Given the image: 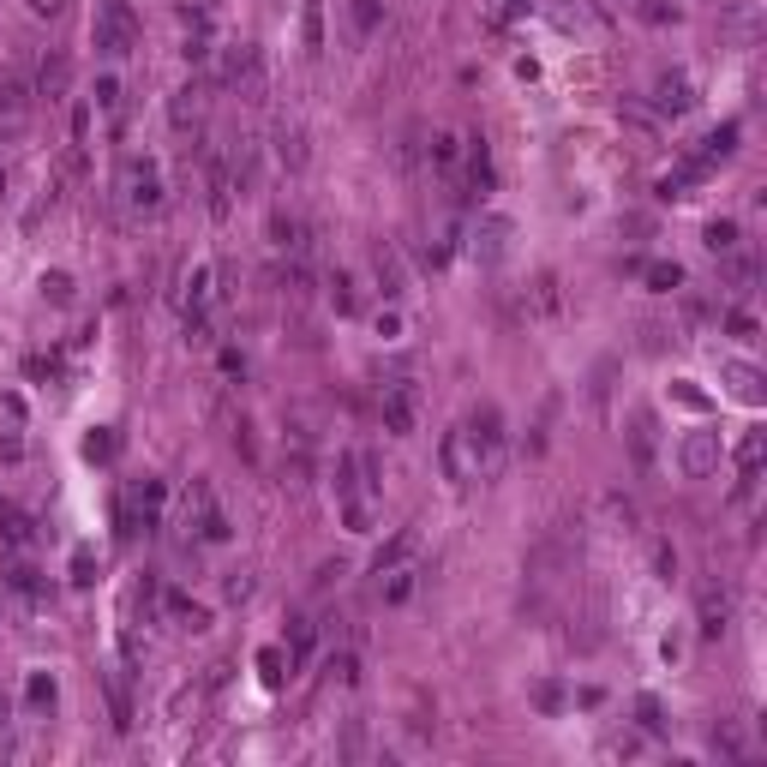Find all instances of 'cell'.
Listing matches in <instances>:
<instances>
[{
    "label": "cell",
    "mask_w": 767,
    "mask_h": 767,
    "mask_svg": "<svg viewBox=\"0 0 767 767\" xmlns=\"http://www.w3.org/2000/svg\"><path fill=\"white\" fill-rule=\"evenodd\" d=\"M462 432H468V444H474V474L480 480H498V468H504V414L486 402V408H474L468 420H462Z\"/></svg>",
    "instance_id": "obj_1"
},
{
    "label": "cell",
    "mask_w": 767,
    "mask_h": 767,
    "mask_svg": "<svg viewBox=\"0 0 767 767\" xmlns=\"http://www.w3.org/2000/svg\"><path fill=\"white\" fill-rule=\"evenodd\" d=\"M90 42H96V54L126 60V54L138 48V18H132V6H126V0H102L96 18H90Z\"/></svg>",
    "instance_id": "obj_2"
},
{
    "label": "cell",
    "mask_w": 767,
    "mask_h": 767,
    "mask_svg": "<svg viewBox=\"0 0 767 767\" xmlns=\"http://www.w3.org/2000/svg\"><path fill=\"white\" fill-rule=\"evenodd\" d=\"M120 204L132 216H156L162 210V174H156L150 156H126L120 162Z\"/></svg>",
    "instance_id": "obj_3"
},
{
    "label": "cell",
    "mask_w": 767,
    "mask_h": 767,
    "mask_svg": "<svg viewBox=\"0 0 767 767\" xmlns=\"http://www.w3.org/2000/svg\"><path fill=\"white\" fill-rule=\"evenodd\" d=\"M378 414H384V432L408 438V432H414V420H420V390H414L408 378H390V384L378 390Z\"/></svg>",
    "instance_id": "obj_4"
},
{
    "label": "cell",
    "mask_w": 767,
    "mask_h": 767,
    "mask_svg": "<svg viewBox=\"0 0 767 767\" xmlns=\"http://www.w3.org/2000/svg\"><path fill=\"white\" fill-rule=\"evenodd\" d=\"M222 84H228V90H240L246 102L264 90V66H258V48H252V42L228 48V60H222Z\"/></svg>",
    "instance_id": "obj_5"
},
{
    "label": "cell",
    "mask_w": 767,
    "mask_h": 767,
    "mask_svg": "<svg viewBox=\"0 0 767 767\" xmlns=\"http://www.w3.org/2000/svg\"><path fill=\"white\" fill-rule=\"evenodd\" d=\"M510 234H516V228H510V216H480V222H474V234H468V246H474V258H480V264H498V258L510 252Z\"/></svg>",
    "instance_id": "obj_6"
},
{
    "label": "cell",
    "mask_w": 767,
    "mask_h": 767,
    "mask_svg": "<svg viewBox=\"0 0 767 767\" xmlns=\"http://www.w3.org/2000/svg\"><path fill=\"white\" fill-rule=\"evenodd\" d=\"M678 462H684V474H690V480H708V474L720 468V432H708V426H702V432H690V438H684V450H678Z\"/></svg>",
    "instance_id": "obj_7"
},
{
    "label": "cell",
    "mask_w": 767,
    "mask_h": 767,
    "mask_svg": "<svg viewBox=\"0 0 767 767\" xmlns=\"http://www.w3.org/2000/svg\"><path fill=\"white\" fill-rule=\"evenodd\" d=\"M438 456H444V480H450V486H474V480H480V474H474V444H468V432H462V426H456V432H444Z\"/></svg>",
    "instance_id": "obj_8"
},
{
    "label": "cell",
    "mask_w": 767,
    "mask_h": 767,
    "mask_svg": "<svg viewBox=\"0 0 767 767\" xmlns=\"http://www.w3.org/2000/svg\"><path fill=\"white\" fill-rule=\"evenodd\" d=\"M720 384H726L738 402H750V408H762V396H767V378L750 366V360H720Z\"/></svg>",
    "instance_id": "obj_9"
},
{
    "label": "cell",
    "mask_w": 767,
    "mask_h": 767,
    "mask_svg": "<svg viewBox=\"0 0 767 767\" xmlns=\"http://www.w3.org/2000/svg\"><path fill=\"white\" fill-rule=\"evenodd\" d=\"M66 84H72V60H66L60 48H48V54L36 60V84H30V90H36L42 102H60V96H66Z\"/></svg>",
    "instance_id": "obj_10"
},
{
    "label": "cell",
    "mask_w": 767,
    "mask_h": 767,
    "mask_svg": "<svg viewBox=\"0 0 767 767\" xmlns=\"http://www.w3.org/2000/svg\"><path fill=\"white\" fill-rule=\"evenodd\" d=\"M696 612H702V636H726V630H732V594H726L720 582H702Z\"/></svg>",
    "instance_id": "obj_11"
},
{
    "label": "cell",
    "mask_w": 767,
    "mask_h": 767,
    "mask_svg": "<svg viewBox=\"0 0 767 767\" xmlns=\"http://www.w3.org/2000/svg\"><path fill=\"white\" fill-rule=\"evenodd\" d=\"M654 108H660V120H666V114H690V108H696L690 78H684V72H660V84H654Z\"/></svg>",
    "instance_id": "obj_12"
},
{
    "label": "cell",
    "mask_w": 767,
    "mask_h": 767,
    "mask_svg": "<svg viewBox=\"0 0 767 767\" xmlns=\"http://www.w3.org/2000/svg\"><path fill=\"white\" fill-rule=\"evenodd\" d=\"M558 312H564V282L552 270H540L528 282V318H558Z\"/></svg>",
    "instance_id": "obj_13"
},
{
    "label": "cell",
    "mask_w": 767,
    "mask_h": 767,
    "mask_svg": "<svg viewBox=\"0 0 767 767\" xmlns=\"http://www.w3.org/2000/svg\"><path fill=\"white\" fill-rule=\"evenodd\" d=\"M270 246L288 252V258H306V222L288 216V210H270Z\"/></svg>",
    "instance_id": "obj_14"
},
{
    "label": "cell",
    "mask_w": 767,
    "mask_h": 767,
    "mask_svg": "<svg viewBox=\"0 0 767 767\" xmlns=\"http://www.w3.org/2000/svg\"><path fill=\"white\" fill-rule=\"evenodd\" d=\"M372 270H378L384 300H402V294H408V270H402V252H396V246H378V252H372Z\"/></svg>",
    "instance_id": "obj_15"
},
{
    "label": "cell",
    "mask_w": 767,
    "mask_h": 767,
    "mask_svg": "<svg viewBox=\"0 0 767 767\" xmlns=\"http://www.w3.org/2000/svg\"><path fill=\"white\" fill-rule=\"evenodd\" d=\"M168 120H174V132H192V126L204 120V90H198V84L174 90V102H168Z\"/></svg>",
    "instance_id": "obj_16"
},
{
    "label": "cell",
    "mask_w": 767,
    "mask_h": 767,
    "mask_svg": "<svg viewBox=\"0 0 767 767\" xmlns=\"http://www.w3.org/2000/svg\"><path fill=\"white\" fill-rule=\"evenodd\" d=\"M618 120H624L636 138H660V108H648L642 96H624V102H618Z\"/></svg>",
    "instance_id": "obj_17"
},
{
    "label": "cell",
    "mask_w": 767,
    "mask_h": 767,
    "mask_svg": "<svg viewBox=\"0 0 767 767\" xmlns=\"http://www.w3.org/2000/svg\"><path fill=\"white\" fill-rule=\"evenodd\" d=\"M600 516L612 522V534H636V528H642V510H636V498H624V492H606V498H600Z\"/></svg>",
    "instance_id": "obj_18"
},
{
    "label": "cell",
    "mask_w": 767,
    "mask_h": 767,
    "mask_svg": "<svg viewBox=\"0 0 767 767\" xmlns=\"http://www.w3.org/2000/svg\"><path fill=\"white\" fill-rule=\"evenodd\" d=\"M654 432H660L654 414L636 408V414H630V450H636V468H654Z\"/></svg>",
    "instance_id": "obj_19"
},
{
    "label": "cell",
    "mask_w": 767,
    "mask_h": 767,
    "mask_svg": "<svg viewBox=\"0 0 767 767\" xmlns=\"http://www.w3.org/2000/svg\"><path fill=\"white\" fill-rule=\"evenodd\" d=\"M426 162H432L438 174H456V162H462V138H456V132H432V138H426Z\"/></svg>",
    "instance_id": "obj_20"
},
{
    "label": "cell",
    "mask_w": 767,
    "mask_h": 767,
    "mask_svg": "<svg viewBox=\"0 0 767 767\" xmlns=\"http://www.w3.org/2000/svg\"><path fill=\"white\" fill-rule=\"evenodd\" d=\"M414 546H420V534L414 528H402L390 546H378V558H372V576H384V570H396V564H408L414 558Z\"/></svg>",
    "instance_id": "obj_21"
},
{
    "label": "cell",
    "mask_w": 767,
    "mask_h": 767,
    "mask_svg": "<svg viewBox=\"0 0 767 767\" xmlns=\"http://www.w3.org/2000/svg\"><path fill=\"white\" fill-rule=\"evenodd\" d=\"M762 456H767V432H744V444H738V474L756 480V474H762Z\"/></svg>",
    "instance_id": "obj_22"
},
{
    "label": "cell",
    "mask_w": 767,
    "mask_h": 767,
    "mask_svg": "<svg viewBox=\"0 0 767 767\" xmlns=\"http://www.w3.org/2000/svg\"><path fill=\"white\" fill-rule=\"evenodd\" d=\"M276 162L282 168H306V138L294 126H276Z\"/></svg>",
    "instance_id": "obj_23"
},
{
    "label": "cell",
    "mask_w": 767,
    "mask_h": 767,
    "mask_svg": "<svg viewBox=\"0 0 767 767\" xmlns=\"http://www.w3.org/2000/svg\"><path fill=\"white\" fill-rule=\"evenodd\" d=\"M732 150H738V126H720V132H708V138H702V150H696V156L714 168V162H726Z\"/></svg>",
    "instance_id": "obj_24"
},
{
    "label": "cell",
    "mask_w": 767,
    "mask_h": 767,
    "mask_svg": "<svg viewBox=\"0 0 767 767\" xmlns=\"http://www.w3.org/2000/svg\"><path fill=\"white\" fill-rule=\"evenodd\" d=\"M702 240H708V252H714V258H732V252H738V222H732V216H720V222H708V234H702Z\"/></svg>",
    "instance_id": "obj_25"
},
{
    "label": "cell",
    "mask_w": 767,
    "mask_h": 767,
    "mask_svg": "<svg viewBox=\"0 0 767 767\" xmlns=\"http://www.w3.org/2000/svg\"><path fill=\"white\" fill-rule=\"evenodd\" d=\"M330 300H336V312H360V282L348 270H330Z\"/></svg>",
    "instance_id": "obj_26"
},
{
    "label": "cell",
    "mask_w": 767,
    "mask_h": 767,
    "mask_svg": "<svg viewBox=\"0 0 767 767\" xmlns=\"http://www.w3.org/2000/svg\"><path fill=\"white\" fill-rule=\"evenodd\" d=\"M162 498H168V492H162V480H138V486H132V510L144 516V528H150V516L162 510Z\"/></svg>",
    "instance_id": "obj_27"
},
{
    "label": "cell",
    "mask_w": 767,
    "mask_h": 767,
    "mask_svg": "<svg viewBox=\"0 0 767 767\" xmlns=\"http://www.w3.org/2000/svg\"><path fill=\"white\" fill-rule=\"evenodd\" d=\"M384 576H390V582H384V600H390V606H402V600L414 594V582H420L414 564H396V570H384Z\"/></svg>",
    "instance_id": "obj_28"
},
{
    "label": "cell",
    "mask_w": 767,
    "mask_h": 767,
    "mask_svg": "<svg viewBox=\"0 0 767 767\" xmlns=\"http://www.w3.org/2000/svg\"><path fill=\"white\" fill-rule=\"evenodd\" d=\"M24 708H30V714H48V708H54V678H48V672H30V684H24Z\"/></svg>",
    "instance_id": "obj_29"
},
{
    "label": "cell",
    "mask_w": 767,
    "mask_h": 767,
    "mask_svg": "<svg viewBox=\"0 0 767 767\" xmlns=\"http://www.w3.org/2000/svg\"><path fill=\"white\" fill-rule=\"evenodd\" d=\"M642 276H648V288H654V294L684 288V264H642Z\"/></svg>",
    "instance_id": "obj_30"
},
{
    "label": "cell",
    "mask_w": 767,
    "mask_h": 767,
    "mask_svg": "<svg viewBox=\"0 0 767 767\" xmlns=\"http://www.w3.org/2000/svg\"><path fill=\"white\" fill-rule=\"evenodd\" d=\"M636 720H642V732H654V738L672 726V720H666V708H660V696H636Z\"/></svg>",
    "instance_id": "obj_31"
},
{
    "label": "cell",
    "mask_w": 767,
    "mask_h": 767,
    "mask_svg": "<svg viewBox=\"0 0 767 767\" xmlns=\"http://www.w3.org/2000/svg\"><path fill=\"white\" fill-rule=\"evenodd\" d=\"M312 654V618H288V660Z\"/></svg>",
    "instance_id": "obj_32"
},
{
    "label": "cell",
    "mask_w": 767,
    "mask_h": 767,
    "mask_svg": "<svg viewBox=\"0 0 767 767\" xmlns=\"http://www.w3.org/2000/svg\"><path fill=\"white\" fill-rule=\"evenodd\" d=\"M30 96H36V90H30L24 78H0V108H6V114H18Z\"/></svg>",
    "instance_id": "obj_33"
},
{
    "label": "cell",
    "mask_w": 767,
    "mask_h": 767,
    "mask_svg": "<svg viewBox=\"0 0 767 767\" xmlns=\"http://www.w3.org/2000/svg\"><path fill=\"white\" fill-rule=\"evenodd\" d=\"M378 18H384V0H354V30H360V36H372Z\"/></svg>",
    "instance_id": "obj_34"
},
{
    "label": "cell",
    "mask_w": 767,
    "mask_h": 767,
    "mask_svg": "<svg viewBox=\"0 0 767 767\" xmlns=\"http://www.w3.org/2000/svg\"><path fill=\"white\" fill-rule=\"evenodd\" d=\"M42 294H48L54 306H66V300H72V276H66V270H48V276H42Z\"/></svg>",
    "instance_id": "obj_35"
},
{
    "label": "cell",
    "mask_w": 767,
    "mask_h": 767,
    "mask_svg": "<svg viewBox=\"0 0 767 767\" xmlns=\"http://www.w3.org/2000/svg\"><path fill=\"white\" fill-rule=\"evenodd\" d=\"M306 48L312 54L324 48V12H318V0H306Z\"/></svg>",
    "instance_id": "obj_36"
},
{
    "label": "cell",
    "mask_w": 767,
    "mask_h": 767,
    "mask_svg": "<svg viewBox=\"0 0 767 767\" xmlns=\"http://www.w3.org/2000/svg\"><path fill=\"white\" fill-rule=\"evenodd\" d=\"M84 456H90V462H108V456H114V432H90V438H84Z\"/></svg>",
    "instance_id": "obj_37"
},
{
    "label": "cell",
    "mask_w": 767,
    "mask_h": 767,
    "mask_svg": "<svg viewBox=\"0 0 767 767\" xmlns=\"http://www.w3.org/2000/svg\"><path fill=\"white\" fill-rule=\"evenodd\" d=\"M96 108H120V78H96Z\"/></svg>",
    "instance_id": "obj_38"
},
{
    "label": "cell",
    "mask_w": 767,
    "mask_h": 767,
    "mask_svg": "<svg viewBox=\"0 0 767 767\" xmlns=\"http://www.w3.org/2000/svg\"><path fill=\"white\" fill-rule=\"evenodd\" d=\"M714 750H720V756H744V738H738L732 726H720V732H714Z\"/></svg>",
    "instance_id": "obj_39"
},
{
    "label": "cell",
    "mask_w": 767,
    "mask_h": 767,
    "mask_svg": "<svg viewBox=\"0 0 767 767\" xmlns=\"http://www.w3.org/2000/svg\"><path fill=\"white\" fill-rule=\"evenodd\" d=\"M6 546H30V522L24 516H6Z\"/></svg>",
    "instance_id": "obj_40"
},
{
    "label": "cell",
    "mask_w": 767,
    "mask_h": 767,
    "mask_svg": "<svg viewBox=\"0 0 767 767\" xmlns=\"http://www.w3.org/2000/svg\"><path fill=\"white\" fill-rule=\"evenodd\" d=\"M654 570L672 582V576H678V552H672V546H654Z\"/></svg>",
    "instance_id": "obj_41"
},
{
    "label": "cell",
    "mask_w": 767,
    "mask_h": 767,
    "mask_svg": "<svg viewBox=\"0 0 767 767\" xmlns=\"http://www.w3.org/2000/svg\"><path fill=\"white\" fill-rule=\"evenodd\" d=\"M258 666H264V684H282V654H276V648H264Z\"/></svg>",
    "instance_id": "obj_42"
},
{
    "label": "cell",
    "mask_w": 767,
    "mask_h": 767,
    "mask_svg": "<svg viewBox=\"0 0 767 767\" xmlns=\"http://www.w3.org/2000/svg\"><path fill=\"white\" fill-rule=\"evenodd\" d=\"M732 336H738V342H756V318H750V312H732Z\"/></svg>",
    "instance_id": "obj_43"
},
{
    "label": "cell",
    "mask_w": 767,
    "mask_h": 767,
    "mask_svg": "<svg viewBox=\"0 0 767 767\" xmlns=\"http://www.w3.org/2000/svg\"><path fill=\"white\" fill-rule=\"evenodd\" d=\"M330 678H336V684H354V654H336V660H330Z\"/></svg>",
    "instance_id": "obj_44"
},
{
    "label": "cell",
    "mask_w": 767,
    "mask_h": 767,
    "mask_svg": "<svg viewBox=\"0 0 767 767\" xmlns=\"http://www.w3.org/2000/svg\"><path fill=\"white\" fill-rule=\"evenodd\" d=\"M672 396H678V402H684V408H708V396H702V390H696V384H678V390H672Z\"/></svg>",
    "instance_id": "obj_45"
},
{
    "label": "cell",
    "mask_w": 767,
    "mask_h": 767,
    "mask_svg": "<svg viewBox=\"0 0 767 767\" xmlns=\"http://www.w3.org/2000/svg\"><path fill=\"white\" fill-rule=\"evenodd\" d=\"M12 588H18V594H36V570H30V564H18V570H12Z\"/></svg>",
    "instance_id": "obj_46"
},
{
    "label": "cell",
    "mask_w": 767,
    "mask_h": 767,
    "mask_svg": "<svg viewBox=\"0 0 767 767\" xmlns=\"http://www.w3.org/2000/svg\"><path fill=\"white\" fill-rule=\"evenodd\" d=\"M246 594H252V576H246V570H240V576H228V600H246Z\"/></svg>",
    "instance_id": "obj_47"
},
{
    "label": "cell",
    "mask_w": 767,
    "mask_h": 767,
    "mask_svg": "<svg viewBox=\"0 0 767 767\" xmlns=\"http://www.w3.org/2000/svg\"><path fill=\"white\" fill-rule=\"evenodd\" d=\"M72 582H90V552H72Z\"/></svg>",
    "instance_id": "obj_48"
},
{
    "label": "cell",
    "mask_w": 767,
    "mask_h": 767,
    "mask_svg": "<svg viewBox=\"0 0 767 767\" xmlns=\"http://www.w3.org/2000/svg\"><path fill=\"white\" fill-rule=\"evenodd\" d=\"M534 702H540V708H558L564 696H558V684H540V690H534Z\"/></svg>",
    "instance_id": "obj_49"
},
{
    "label": "cell",
    "mask_w": 767,
    "mask_h": 767,
    "mask_svg": "<svg viewBox=\"0 0 767 767\" xmlns=\"http://www.w3.org/2000/svg\"><path fill=\"white\" fill-rule=\"evenodd\" d=\"M60 6H66V0H30V12H42V18H54Z\"/></svg>",
    "instance_id": "obj_50"
},
{
    "label": "cell",
    "mask_w": 767,
    "mask_h": 767,
    "mask_svg": "<svg viewBox=\"0 0 767 767\" xmlns=\"http://www.w3.org/2000/svg\"><path fill=\"white\" fill-rule=\"evenodd\" d=\"M504 6H510V12H528V0H504Z\"/></svg>",
    "instance_id": "obj_51"
},
{
    "label": "cell",
    "mask_w": 767,
    "mask_h": 767,
    "mask_svg": "<svg viewBox=\"0 0 767 767\" xmlns=\"http://www.w3.org/2000/svg\"><path fill=\"white\" fill-rule=\"evenodd\" d=\"M0 198H6V168H0Z\"/></svg>",
    "instance_id": "obj_52"
},
{
    "label": "cell",
    "mask_w": 767,
    "mask_h": 767,
    "mask_svg": "<svg viewBox=\"0 0 767 767\" xmlns=\"http://www.w3.org/2000/svg\"><path fill=\"white\" fill-rule=\"evenodd\" d=\"M0 726H6V696H0Z\"/></svg>",
    "instance_id": "obj_53"
}]
</instances>
